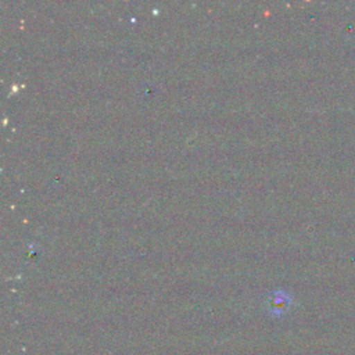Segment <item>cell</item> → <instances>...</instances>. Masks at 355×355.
Returning <instances> with one entry per match:
<instances>
[{
    "label": "cell",
    "mask_w": 355,
    "mask_h": 355,
    "mask_svg": "<svg viewBox=\"0 0 355 355\" xmlns=\"http://www.w3.org/2000/svg\"><path fill=\"white\" fill-rule=\"evenodd\" d=\"M293 305V297L284 290H275L266 300L268 312L273 316L284 315Z\"/></svg>",
    "instance_id": "obj_1"
}]
</instances>
